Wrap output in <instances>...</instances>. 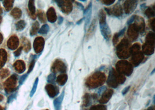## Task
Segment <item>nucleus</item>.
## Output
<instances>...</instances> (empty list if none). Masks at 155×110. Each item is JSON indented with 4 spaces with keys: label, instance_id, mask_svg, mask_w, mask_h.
Masks as SVG:
<instances>
[{
    "label": "nucleus",
    "instance_id": "nucleus-1",
    "mask_svg": "<svg viewBox=\"0 0 155 110\" xmlns=\"http://www.w3.org/2000/svg\"><path fill=\"white\" fill-rule=\"evenodd\" d=\"M92 3L91 2L87 7L85 8V9L84 10V20L85 21V31L87 30V27L89 26L90 23V20H91V18L92 15Z\"/></svg>",
    "mask_w": 155,
    "mask_h": 110
},
{
    "label": "nucleus",
    "instance_id": "nucleus-2",
    "mask_svg": "<svg viewBox=\"0 0 155 110\" xmlns=\"http://www.w3.org/2000/svg\"><path fill=\"white\" fill-rule=\"evenodd\" d=\"M101 32L102 36L105 40L109 41L111 37V31L109 27L107 25L106 21L102 23H99Z\"/></svg>",
    "mask_w": 155,
    "mask_h": 110
},
{
    "label": "nucleus",
    "instance_id": "nucleus-3",
    "mask_svg": "<svg viewBox=\"0 0 155 110\" xmlns=\"http://www.w3.org/2000/svg\"><path fill=\"white\" fill-rule=\"evenodd\" d=\"M64 96V91L63 90V92L61 93V95L53 100V106H54L55 110H61L62 103V101H63Z\"/></svg>",
    "mask_w": 155,
    "mask_h": 110
},
{
    "label": "nucleus",
    "instance_id": "nucleus-4",
    "mask_svg": "<svg viewBox=\"0 0 155 110\" xmlns=\"http://www.w3.org/2000/svg\"><path fill=\"white\" fill-rule=\"evenodd\" d=\"M46 89L47 90V93L49 94V96L51 97H54L58 94V88H57L56 86H53L52 85H48L46 86Z\"/></svg>",
    "mask_w": 155,
    "mask_h": 110
},
{
    "label": "nucleus",
    "instance_id": "nucleus-5",
    "mask_svg": "<svg viewBox=\"0 0 155 110\" xmlns=\"http://www.w3.org/2000/svg\"><path fill=\"white\" fill-rule=\"evenodd\" d=\"M47 17L48 20L51 23H54L57 20V15H56L55 10L53 8H51L47 11Z\"/></svg>",
    "mask_w": 155,
    "mask_h": 110
},
{
    "label": "nucleus",
    "instance_id": "nucleus-6",
    "mask_svg": "<svg viewBox=\"0 0 155 110\" xmlns=\"http://www.w3.org/2000/svg\"><path fill=\"white\" fill-rule=\"evenodd\" d=\"M107 92L104 93L103 94V96L100 100V102L102 103H106L109 100V99L111 98L112 95L113 94V90L109 89L106 90Z\"/></svg>",
    "mask_w": 155,
    "mask_h": 110
},
{
    "label": "nucleus",
    "instance_id": "nucleus-7",
    "mask_svg": "<svg viewBox=\"0 0 155 110\" xmlns=\"http://www.w3.org/2000/svg\"><path fill=\"white\" fill-rule=\"evenodd\" d=\"M110 10H111V15L113 14L116 16H121L123 12L121 6L120 4H117V5H116L114 7H113L112 9H111L110 8Z\"/></svg>",
    "mask_w": 155,
    "mask_h": 110
},
{
    "label": "nucleus",
    "instance_id": "nucleus-8",
    "mask_svg": "<svg viewBox=\"0 0 155 110\" xmlns=\"http://www.w3.org/2000/svg\"><path fill=\"white\" fill-rule=\"evenodd\" d=\"M68 80V76L66 75H59L57 78V82L61 86H63L66 83Z\"/></svg>",
    "mask_w": 155,
    "mask_h": 110
},
{
    "label": "nucleus",
    "instance_id": "nucleus-9",
    "mask_svg": "<svg viewBox=\"0 0 155 110\" xmlns=\"http://www.w3.org/2000/svg\"><path fill=\"white\" fill-rule=\"evenodd\" d=\"M49 30V27L48 25H44L41 27V29L38 30V33L40 34H47L48 33Z\"/></svg>",
    "mask_w": 155,
    "mask_h": 110
},
{
    "label": "nucleus",
    "instance_id": "nucleus-10",
    "mask_svg": "<svg viewBox=\"0 0 155 110\" xmlns=\"http://www.w3.org/2000/svg\"><path fill=\"white\" fill-rule=\"evenodd\" d=\"M26 27V23L24 20H20L16 24V29L18 31H21Z\"/></svg>",
    "mask_w": 155,
    "mask_h": 110
},
{
    "label": "nucleus",
    "instance_id": "nucleus-11",
    "mask_svg": "<svg viewBox=\"0 0 155 110\" xmlns=\"http://www.w3.org/2000/svg\"><path fill=\"white\" fill-rule=\"evenodd\" d=\"M38 81H39V79H38V78H37L35 81H34L33 88H32V89L30 92V96L31 97H32L33 96L34 93H35L36 92L37 88V86H38Z\"/></svg>",
    "mask_w": 155,
    "mask_h": 110
},
{
    "label": "nucleus",
    "instance_id": "nucleus-12",
    "mask_svg": "<svg viewBox=\"0 0 155 110\" xmlns=\"http://www.w3.org/2000/svg\"><path fill=\"white\" fill-rule=\"evenodd\" d=\"M38 28H39V23L37 21H36L32 26V28L30 31L31 35H33L37 33V31H38Z\"/></svg>",
    "mask_w": 155,
    "mask_h": 110
},
{
    "label": "nucleus",
    "instance_id": "nucleus-13",
    "mask_svg": "<svg viewBox=\"0 0 155 110\" xmlns=\"http://www.w3.org/2000/svg\"><path fill=\"white\" fill-rule=\"evenodd\" d=\"M29 9L31 14L33 15H35L36 12V8L34 5V1H29Z\"/></svg>",
    "mask_w": 155,
    "mask_h": 110
},
{
    "label": "nucleus",
    "instance_id": "nucleus-14",
    "mask_svg": "<svg viewBox=\"0 0 155 110\" xmlns=\"http://www.w3.org/2000/svg\"><path fill=\"white\" fill-rule=\"evenodd\" d=\"M126 28L125 27L123 30H120V31L119 32V33L115 34V36H114V38H113V42H114V43H115V41H117L118 40V39H119V38L120 37V36H121V35H123L125 31H126Z\"/></svg>",
    "mask_w": 155,
    "mask_h": 110
},
{
    "label": "nucleus",
    "instance_id": "nucleus-15",
    "mask_svg": "<svg viewBox=\"0 0 155 110\" xmlns=\"http://www.w3.org/2000/svg\"><path fill=\"white\" fill-rule=\"evenodd\" d=\"M36 58H37L36 56H33V59H32V60L31 61L30 64L29 70H28V71H27V74H29V73H30L32 71V70H33V68H34V65H35Z\"/></svg>",
    "mask_w": 155,
    "mask_h": 110
},
{
    "label": "nucleus",
    "instance_id": "nucleus-16",
    "mask_svg": "<svg viewBox=\"0 0 155 110\" xmlns=\"http://www.w3.org/2000/svg\"><path fill=\"white\" fill-rule=\"evenodd\" d=\"M56 79V74L55 73H51V74L49 75L47 78V81L49 83H55Z\"/></svg>",
    "mask_w": 155,
    "mask_h": 110
},
{
    "label": "nucleus",
    "instance_id": "nucleus-17",
    "mask_svg": "<svg viewBox=\"0 0 155 110\" xmlns=\"http://www.w3.org/2000/svg\"><path fill=\"white\" fill-rule=\"evenodd\" d=\"M145 15L148 16V18H151V17L154 16V13L151 8H149L145 11Z\"/></svg>",
    "mask_w": 155,
    "mask_h": 110
},
{
    "label": "nucleus",
    "instance_id": "nucleus-18",
    "mask_svg": "<svg viewBox=\"0 0 155 110\" xmlns=\"http://www.w3.org/2000/svg\"><path fill=\"white\" fill-rule=\"evenodd\" d=\"M28 77V74H24L23 75H22L20 78V79H19V85H21L22 84L24 83V82L25 81L26 79V78Z\"/></svg>",
    "mask_w": 155,
    "mask_h": 110
},
{
    "label": "nucleus",
    "instance_id": "nucleus-19",
    "mask_svg": "<svg viewBox=\"0 0 155 110\" xmlns=\"http://www.w3.org/2000/svg\"><path fill=\"white\" fill-rule=\"evenodd\" d=\"M135 18H136V16L135 15H134V16H132V17H131V18L128 19V20L127 21V24L128 25H131V23H132L133 21L135 20Z\"/></svg>",
    "mask_w": 155,
    "mask_h": 110
},
{
    "label": "nucleus",
    "instance_id": "nucleus-20",
    "mask_svg": "<svg viewBox=\"0 0 155 110\" xmlns=\"http://www.w3.org/2000/svg\"><path fill=\"white\" fill-rule=\"evenodd\" d=\"M38 18L40 19V20H41V18H42V22H45L46 21V19H45V18H44V14H43V13H38Z\"/></svg>",
    "mask_w": 155,
    "mask_h": 110
},
{
    "label": "nucleus",
    "instance_id": "nucleus-21",
    "mask_svg": "<svg viewBox=\"0 0 155 110\" xmlns=\"http://www.w3.org/2000/svg\"><path fill=\"white\" fill-rule=\"evenodd\" d=\"M16 93L13 94L11 96H10L9 97V98H8V103H10V102H11L12 100H14V99L16 97Z\"/></svg>",
    "mask_w": 155,
    "mask_h": 110
},
{
    "label": "nucleus",
    "instance_id": "nucleus-22",
    "mask_svg": "<svg viewBox=\"0 0 155 110\" xmlns=\"http://www.w3.org/2000/svg\"><path fill=\"white\" fill-rule=\"evenodd\" d=\"M21 51H22V47H20V48H19V49H18V50H17V51L15 52V53H14L15 56L16 57L19 56L20 55Z\"/></svg>",
    "mask_w": 155,
    "mask_h": 110
},
{
    "label": "nucleus",
    "instance_id": "nucleus-23",
    "mask_svg": "<svg viewBox=\"0 0 155 110\" xmlns=\"http://www.w3.org/2000/svg\"><path fill=\"white\" fill-rule=\"evenodd\" d=\"M130 89V86H127V87H126V88H125L123 90V91H122V94L123 95H125V94H126L128 92V90H129V89Z\"/></svg>",
    "mask_w": 155,
    "mask_h": 110
},
{
    "label": "nucleus",
    "instance_id": "nucleus-24",
    "mask_svg": "<svg viewBox=\"0 0 155 110\" xmlns=\"http://www.w3.org/2000/svg\"><path fill=\"white\" fill-rule=\"evenodd\" d=\"M58 24L59 25H61L62 23V22H63V18H62V16H58Z\"/></svg>",
    "mask_w": 155,
    "mask_h": 110
},
{
    "label": "nucleus",
    "instance_id": "nucleus-25",
    "mask_svg": "<svg viewBox=\"0 0 155 110\" xmlns=\"http://www.w3.org/2000/svg\"><path fill=\"white\" fill-rule=\"evenodd\" d=\"M76 4L79 6L81 10H84V6L82 5V4L78 3V2H76Z\"/></svg>",
    "mask_w": 155,
    "mask_h": 110
},
{
    "label": "nucleus",
    "instance_id": "nucleus-26",
    "mask_svg": "<svg viewBox=\"0 0 155 110\" xmlns=\"http://www.w3.org/2000/svg\"><path fill=\"white\" fill-rule=\"evenodd\" d=\"M83 20H84V18H83L82 19H80V20H79L78 21H77V22L76 23V24H77V25H80V24H81V23H82V21H83Z\"/></svg>",
    "mask_w": 155,
    "mask_h": 110
},
{
    "label": "nucleus",
    "instance_id": "nucleus-27",
    "mask_svg": "<svg viewBox=\"0 0 155 110\" xmlns=\"http://www.w3.org/2000/svg\"><path fill=\"white\" fill-rule=\"evenodd\" d=\"M148 110H153V108L152 107H149V108L148 109Z\"/></svg>",
    "mask_w": 155,
    "mask_h": 110
},
{
    "label": "nucleus",
    "instance_id": "nucleus-28",
    "mask_svg": "<svg viewBox=\"0 0 155 110\" xmlns=\"http://www.w3.org/2000/svg\"><path fill=\"white\" fill-rule=\"evenodd\" d=\"M154 71H155V70H154H154H153V71L152 72V73H151V74H150V75H152V74H154Z\"/></svg>",
    "mask_w": 155,
    "mask_h": 110
},
{
    "label": "nucleus",
    "instance_id": "nucleus-29",
    "mask_svg": "<svg viewBox=\"0 0 155 110\" xmlns=\"http://www.w3.org/2000/svg\"><path fill=\"white\" fill-rule=\"evenodd\" d=\"M46 110H48V109H46Z\"/></svg>",
    "mask_w": 155,
    "mask_h": 110
}]
</instances>
